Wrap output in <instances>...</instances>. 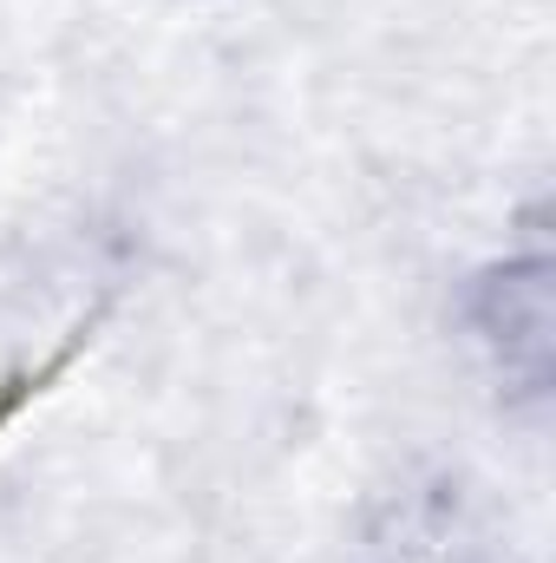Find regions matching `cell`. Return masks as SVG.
Wrapping results in <instances>:
<instances>
[{
  "mask_svg": "<svg viewBox=\"0 0 556 563\" xmlns=\"http://www.w3.org/2000/svg\"><path fill=\"white\" fill-rule=\"evenodd\" d=\"M465 328L504 400H544L556 361V263L524 250L478 269L465 288Z\"/></svg>",
  "mask_w": 556,
  "mask_h": 563,
  "instance_id": "6da1fadb",
  "label": "cell"
},
{
  "mask_svg": "<svg viewBox=\"0 0 556 563\" xmlns=\"http://www.w3.org/2000/svg\"><path fill=\"white\" fill-rule=\"evenodd\" d=\"M360 563H498V538L452 478H407L374 505Z\"/></svg>",
  "mask_w": 556,
  "mask_h": 563,
  "instance_id": "7a4b0ae2",
  "label": "cell"
}]
</instances>
